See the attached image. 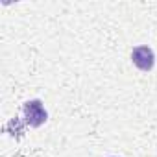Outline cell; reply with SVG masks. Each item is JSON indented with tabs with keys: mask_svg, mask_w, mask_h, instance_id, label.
<instances>
[{
	"mask_svg": "<svg viewBox=\"0 0 157 157\" xmlns=\"http://www.w3.org/2000/svg\"><path fill=\"white\" fill-rule=\"evenodd\" d=\"M22 115H24V122L30 128H39L48 120V113L43 105L41 100H28L22 104Z\"/></svg>",
	"mask_w": 157,
	"mask_h": 157,
	"instance_id": "cell-1",
	"label": "cell"
},
{
	"mask_svg": "<svg viewBox=\"0 0 157 157\" xmlns=\"http://www.w3.org/2000/svg\"><path fill=\"white\" fill-rule=\"evenodd\" d=\"M131 61L133 65L142 70V72H150L155 65V54L150 46L146 44H140V46H135L133 52H131Z\"/></svg>",
	"mask_w": 157,
	"mask_h": 157,
	"instance_id": "cell-2",
	"label": "cell"
}]
</instances>
